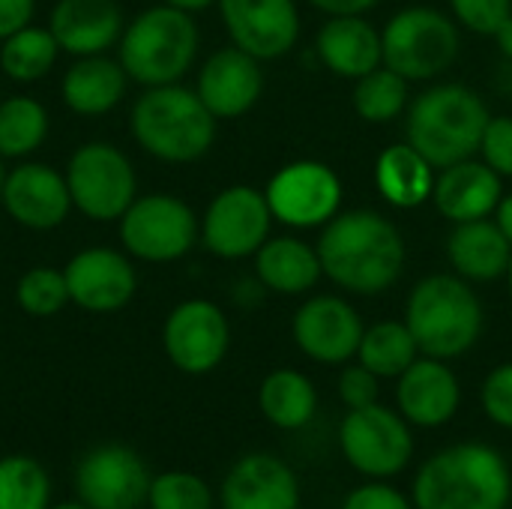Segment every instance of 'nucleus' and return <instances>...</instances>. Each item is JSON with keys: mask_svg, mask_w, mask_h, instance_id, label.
I'll return each instance as SVG.
<instances>
[{"mask_svg": "<svg viewBox=\"0 0 512 509\" xmlns=\"http://www.w3.org/2000/svg\"><path fill=\"white\" fill-rule=\"evenodd\" d=\"M318 258L324 276L357 297L390 291L405 270L402 231L378 210H339L324 228Z\"/></svg>", "mask_w": 512, "mask_h": 509, "instance_id": "1", "label": "nucleus"}, {"mask_svg": "<svg viewBox=\"0 0 512 509\" xmlns=\"http://www.w3.org/2000/svg\"><path fill=\"white\" fill-rule=\"evenodd\" d=\"M411 501L417 509H510V462L486 441L450 444L417 468Z\"/></svg>", "mask_w": 512, "mask_h": 509, "instance_id": "2", "label": "nucleus"}, {"mask_svg": "<svg viewBox=\"0 0 512 509\" xmlns=\"http://www.w3.org/2000/svg\"><path fill=\"white\" fill-rule=\"evenodd\" d=\"M216 123L195 87L183 81L144 87L129 111L132 141L168 165H189L207 156L216 141Z\"/></svg>", "mask_w": 512, "mask_h": 509, "instance_id": "3", "label": "nucleus"}, {"mask_svg": "<svg viewBox=\"0 0 512 509\" xmlns=\"http://www.w3.org/2000/svg\"><path fill=\"white\" fill-rule=\"evenodd\" d=\"M402 321L417 339L423 357L450 363L480 342L486 309L468 279L456 273H432L411 288Z\"/></svg>", "mask_w": 512, "mask_h": 509, "instance_id": "4", "label": "nucleus"}, {"mask_svg": "<svg viewBox=\"0 0 512 509\" xmlns=\"http://www.w3.org/2000/svg\"><path fill=\"white\" fill-rule=\"evenodd\" d=\"M489 120V105L477 90L447 81L423 90L411 102L405 138L441 171L480 153Z\"/></svg>", "mask_w": 512, "mask_h": 509, "instance_id": "5", "label": "nucleus"}, {"mask_svg": "<svg viewBox=\"0 0 512 509\" xmlns=\"http://www.w3.org/2000/svg\"><path fill=\"white\" fill-rule=\"evenodd\" d=\"M201 33L192 12L168 3L147 6L126 21L117 42V60L129 81L141 87L177 84L195 66Z\"/></svg>", "mask_w": 512, "mask_h": 509, "instance_id": "6", "label": "nucleus"}, {"mask_svg": "<svg viewBox=\"0 0 512 509\" xmlns=\"http://www.w3.org/2000/svg\"><path fill=\"white\" fill-rule=\"evenodd\" d=\"M459 24L435 6L399 9L381 30L384 66L408 81H432L459 57Z\"/></svg>", "mask_w": 512, "mask_h": 509, "instance_id": "7", "label": "nucleus"}, {"mask_svg": "<svg viewBox=\"0 0 512 509\" xmlns=\"http://www.w3.org/2000/svg\"><path fill=\"white\" fill-rule=\"evenodd\" d=\"M123 252L144 264H171L201 243L198 213L171 192L138 195L117 219Z\"/></svg>", "mask_w": 512, "mask_h": 509, "instance_id": "8", "label": "nucleus"}, {"mask_svg": "<svg viewBox=\"0 0 512 509\" xmlns=\"http://www.w3.org/2000/svg\"><path fill=\"white\" fill-rule=\"evenodd\" d=\"M66 183L75 213L90 222H117L138 198V174L132 159L111 141H84L72 150Z\"/></svg>", "mask_w": 512, "mask_h": 509, "instance_id": "9", "label": "nucleus"}, {"mask_svg": "<svg viewBox=\"0 0 512 509\" xmlns=\"http://www.w3.org/2000/svg\"><path fill=\"white\" fill-rule=\"evenodd\" d=\"M339 450L363 480H396L414 462V426L399 411L375 402L345 414L339 426Z\"/></svg>", "mask_w": 512, "mask_h": 509, "instance_id": "10", "label": "nucleus"}, {"mask_svg": "<svg viewBox=\"0 0 512 509\" xmlns=\"http://www.w3.org/2000/svg\"><path fill=\"white\" fill-rule=\"evenodd\" d=\"M273 210L264 189L237 183L222 189L201 216V243L222 261H240L255 255L273 228Z\"/></svg>", "mask_w": 512, "mask_h": 509, "instance_id": "11", "label": "nucleus"}, {"mask_svg": "<svg viewBox=\"0 0 512 509\" xmlns=\"http://www.w3.org/2000/svg\"><path fill=\"white\" fill-rule=\"evenodd\" d=\"M273 219L288 228H324L342 210V180L318 159H297L282 165L267 189Z\"/></svg>", "mask_w": 512, "mask_h": 509, "instance_id": "12", "label": "nucleus"}, {"mask_svg": "<svg viewBox=\"0 0 512 509\" xmlns=\"http://www.w3.org/2000/svg\"><path fill=\"white\" fill-rule=\"evenodd\" d=\"M162 348L183 375H207L222 366L231 348L228 315L213 300L177 303L162 327Z\"/></svg>", "mask_w": 512, "mask_h": 509, "instance_id": "13", "label": "nucleus"}, {"mask_svg": "<svg viewBox=\"0 0 512 509\" xmlns=\"http://www.w3.org/2000/svg\"><path fill=\"white\" fill-rule=\"evenodd\" d=\"M360 312L339 294H315L294 312L291 336L303 357L321 366H345L357 357L363 339Z\"/></svg>", "mask_w": 512, "mask_h": 509, "instance_id": "14", "label": "nucleus"}, {"mask_svg": "<svg viewBox=\"0 0 512 509\" xmlns=\"http://www.w3.org/2000/svg\"><path fill=\"white\" fill-rule=\"evenodd\" d=\"M150 483L144 459L123 444L90 450L75 471V492L90 509H138L150 495Z\"/></svg>", "mask_w": 512, "mask_h": 509, "instance_id": "15", "label": "nucleus"}, {"mask_svg": "<svg viewBox=\"0 0 512 509\" xmlns=\"http://www.w3.org/2000/svg\"><path fill=\"white\" fill-rule=\"evenodd\" d=\"M0 207L27 231H54L75 210L66 174L33 159H21L15 168H6Z\"/></svg>", "mask_w": 512, "mask_h": 509, "instance_id": "16", "label": "nucleus"}, {"mask_svg": "<svg viewBox=\"0 0 512 509\" xmlns=\"http://www.w3.org/2000/svg\"><path fill=\"white\" fill-rule=\"evenodd\" d=\"M69 303L93 315H111L129 306L138 291V270L132 258L111 246H90L75 252L63 267Z\"/></svg>", "mask_w": 512, "mask_h": 509, "instance_id": "17", "label": "nucleus"}, {"mask_svg": "<svg viewBox=\"0 0 512 509\" xmlns=\"http://www.w3.org/2000/svg\"><path fill=\"white\" fill-rule=\"evenodd\" d=\"M231 45L264 60H279L300 39L297 0H216Z\"/></svg>", "mask_w": 512, "mask_h": 509, "instance_id": "18", "label": "nucleus"}, {"mask_svg": "<svg viewBox=\"0 0 512 509\" xmlns=\"http://www.w3.org/2000/svg\"><path fill=\"white\" fill-rule=\"evenodd\" d=\"M195 93L216 120H237L249 114L264 93L261 60L237 45H225L201 63Z\"/></svg>", "mask_w": 512, "mask_h": 509, "instance_id": "19", "label": "nucleus"}, {"mask_svg": "<svg viewBox=\"0 0 512 509\" xmlns=\"http://www.w3.org/2000/svg\"><path fill=\"white\" fill-rule=\"evenodd\" d=\"M462 408V384L447 360L417 357L396 378V411L414 429H441Z\"/></svg>", "mask_w": 512, "mask_h": 509, "instance_id": "20", "label": "nucleus"}, {"mask_svg": "<svg viewBox=\"0 0 512 509\" xmlns=\"http://www.w3.org/2000/svg\"><path fill=\"white\" fill-rule=\"evenodd\" d=\"M219 504L222 509H300V480L279 456L249 453L225 474Z\"/></svg>", "mask_w": 512, "mask_h": 509, "instance_id": "21", "label": "nucleus"}, {"mask_svg": "<svg viewBox=\"0 0 512 509\" xmlns=\"http://www.w3.org/2000/svg\"><path fill=\"white\" fill-rule=\"evenodd\" d=\"M123 27L117 0H57L48 15V30L69 57L108 54L117 48Z\"/></svg>", "mask_w": 512, "mask_h": 509, "instance_id": "22", "label": "nucleus"}, {"mask_svg": "<svg viewBox=\"0 0 512 509\" xmlns=\"http://www.w3.org/2000/svg\"><path fill=\"white\" fill-rule=\"evenodd\" d=\"M501 198H504V177L477 159H462L456 165L441 168L432 192L438 213L453 225L489 219Z\"/></svg>", "mask_w": 512, "mask_h": 509, "instance_id": "23", "label": "nucleus"}, {"mask_svg": "<svg viewBox=\"0 0 512 509\" xmlns=\"http://www.w3.org/2000/svg\"><path fill=\"white\" fill-rule=\"evenodd\" d=\"M318 60L339 78L357 81L384 66L381 30L363 15H330L315 39Z\"/></svg>", "mask_w": 512, "mask_h": 509, "instance_id": "24", "label": "nucleus"}, {"mask_svg": "<svg viewBox=\"0 0 512 509\" xmlns=\"http://www.w3.org/2000/svg\"><path fill=\"white\" fill-rule=\"evenodd\" d=\"M129 75L120 60L108 54L72 57L69 69L60 78V99L78 117H105L126 96Z\"/></svg>", "mask_w": 512, "mask_h": 509, "instance_id": "25", "label": "nucleus"}, {"mask_svg": "<svg viewBox=\"0 0 512 509\" xmlns=\"http://www.w3.org/2000/svg\"><path fill=\"white\" fill-rule=\"evenodd\" d=\"M252 258H255V279L264 285V291H273L282 297L309 294L324 276L318 246L291 234L270 237Z\"/></svg>", "mask_w": 512, "mask_h": 509, "instance_id": "26", "label": "nucleus"}, {"mask_svg": "<svg viewBox=\"0 0 512 509\" xmlns=\"http://www.w3.org/2000/svg\"><path fill=\"white\" fill-rule=\"evenodd\" d=\"M447 258L456 276L468 282H495L507 276L512 243L495 219H474L453 225L447 237Z\"/></svg>", "mask_w": 512, "mask_h": 509, "instance_id": "27", "label": "nucleus"}, {"mask_svg": "<svg viewBox=\"0 0 512 509\" xmlns=\"http://www.w3.org/2000/svg\"><path fill=\"white\" fill-rule=\"evenodd\" d=\"M438 168L408 141L387 147L375 162V186L381 198L399 210H414L432 201Z\"/></svg>", "mask_w": 512, "mask_h": 509, "instance_id": "28", "label": "nucleus"}, {"mask_svg": "<svg viewBox=\"0 0 512 509\" xmlns=\"http://www.w3.org/2000/svg\"><path fill=\"white\" fill-rule=\"evenodd\" d=\"M258 408L270 426L300 432L318 414V390L300 369H273L258 387Z\"/></svg>", "mask_w": 512, "mask_h": 509, "instance_id": "29", "label": "nucleus"}, {"mask_svg": "<svg viewBox=\"0 0 512 509\" xmlns=\"http://www.w3.org/2000/svg\"><path fill=\"white\" fill-rule=\"evenodd\" d=\"M60 54L63 51L48 27L27 24L0 42V69L15 84H36L54 69Z\"/></svg>", "mask_w": 512, "mask_h": 509, "instance_id": "30", "label": "nucleus"}, {"mask_svg": "<svg viewBox=\"0 0 512 509\" xmlns=\"http://www.w3.org/2000/svg\"><path fill=\"white\" fill-rule=\"evenodd\" d=\"M51 117L48 108L24 93L6 96L0 102V156L3 159H30L48 138Z\"/></svg>", "mask_w": 512, "mask_h": 509, "instance_id": "31", "label": "nucleus"}, {"mask_svg": "<svg viewBox=\"0 0 512 509\" xmlns=\"http://www.w3.org/2000/svg\"><path fill=\"white\" fill-rule=\"evenodd\" d=\"M417 357H420V348L405 321H378L363 330L354 360L363 363L369 372H375L381 381L384 378L396 381Z\"/></svg>", "mask_w": 512, "mask_h": 509, "instance_id": "32", "label": "nucleus"}, {"mask_svg": "<svg viewBox=\"0 0 512 509\" xmlns=\"http://www.w3.org/2000/svg\"><path fill=\"white\" fill-rule=\"evenodd\" d=\"M408 78L378 66L354 81V111L366 123H390L408 108Z\"/></svg>", "mask_w": 512, "mask_h": 509, "instance_id": "33", "label": "nucleus"}, {"mask_svg": "<svg viewBox=\"0 0 512 509\" xmlns=\"http://www.w3.org/2000/svg\"><path fill=\"white\" fill-rule=\"evenodd\" d=\"M48 501L51 483L36 459H0V509H48Z\"/></svg>", "mask_w": 512, "mask_h": 509, "instance_id": "34", "label": "nucleus"}, {"mask_svg": "<svg viewBox=\"0 0 512 509\" xmlns=\"http://www.w3.org/2000/svg\"><path fill=\"white\" fill-rule=\"evenodd\" d=\"M15 303L30 318H54L69 306V285L63 270L36 264L15 282Z\"/></svg>", "mask_w": 512, "mask_h": 509, "instance_id": "35", "label": "nucleus"}, {"mask_svg": "<svg viewBox=\"0 0 512 509\" xmlns=\"http://www.w3.org/2000/svg\"><path fill=\"white\" fill-rule=\"evenodd\" d=\"M147 504L150 509H216L210 486L189 471H165L153 477Z\"/></svg>", "mask_w": 512, "mask_h": 509, "instance_id": "36", "label": "nucleus"}, {"mask_svg": "<svg viewBox=\"0 0 512 509\" xmlns=\"http://www.w3.org/2000/svg\"><path fill=\"white\" fill-rule=\"evenodd\" d=\"M450 9L459 27L477 36H495L512 15V0H450Z\"/></svg>", "mask_w": 512, "mask_h": 509, "instance_id": "37", "label": "nucleus"}, {"mask_svg": "<svg viewBox=\"0 0 512 509\" xmlns=\"http://www.w3.org/2000/svg\"><path fill=\"white\" fill-rule=\"evenodd\" d=\"M480 405L498 429L512 432V363H501L486 375L480 387Z\"/></svg>", "mask_w": 512, "mask_h": 509, "instance_id": "38", "label": "nucleus"}, {"mask_svg": "<svg viewBox=\"0 0 512 509\" xmlns=\"http://www.w3.org/2000/svg\"><path fill=\"white\" fill-rule=\"evenodd\" d=\"M336 393H339V402L348 408V411H357V408H369L381 399V378L375 372H369L363 363H345L342 372H339V381H336Z\"/></svg>", "mask_w": 512, "mask_h": 509, "instance_id": "39", "label": "nucleus"}, {"mask_svg": "<svg viewBox=\"0 0 512 509\" xmlns=\"http://www.w3.org/2000/svg\"><path fill=\"white\" fill-rule=\"evenodd\" d=\"M342 509H417L411 495H405L402 489H396L390 480H363L360 486H354Z\"/></svg>", "mask_w": 512, "mask_h": 509, "instance_id": "40", "label": "nucleus"}, {"mask_svg": "<svg viewBox=\"0 0 512 509\" xmlns=\"http://www.w3.org/2000/svg\"><path fill=\"white\" fill-rule=\"evenodd\" d=\"M480 156L483 162L498 171L501 177H512V117L510 114H501V117H492L486 132H483V141H480Z\"/></svg>", "mask_w": 512, "mask_h": 509, "instance_id": "41", "label": "nucleus"}, {"mask_svg": "<svg viewBox=\"0 0 512 509\" xmlns=\"http://www.w3.org/2000/svg\"><path fill=\"white\" fill-rule=\"evenodd\" d=\"M36 0H0V42L15 30L33 24Z\"/></svg>", "mask_w": 512, "mask_h": 509, "instance_id": "42", "label": "nucleus"}, {"mask_svg": "<svg viewBox=\"0 0 512 509\" xmlns=\"http://www.w3.org/2000/svg\"><path fill=\"white\" fill-rule=\"evenodd\" d=\"M309 3L327 15H366L381 0H309Z\"/></svg>", "mask_w": 512, "mask_h": 509, "instance_id": "43", "label": "nucleus"}, {"mask_svg": "<svg viewBox=\"0 0 512 509\" xmlns=\"http://www.w3.org/2000/svg\"><path fill=\"white\" fill-rule=\"evenodd\" d=\"M495 222H498V228L504 231V237L512 243V192L498 201V207H495Z\"/></svg>", "mask_w": 512, "mask_h": 509, "instance_id": "44", "label": "nucleus"}, {"mask_svg": "<svg viewBox=\"0 0 512 509\" xmlns=\"http://www.w3.org/2000/svg\"><path fill=\"white\" fill-rule=\"evenodd\" d=\"M495 42H498V48H501V54L512 60V15L498 27V33H495Z\"/></svg>", "mask_w": 512, "mask_h": 509, "instance_id": "45", "label": "nucleus"}, {"mask_svg": "<svg viewBox=\"0 0 512 509\" xmlns=\"http://www.w3.org/2000/svg\"><path fill=\"white\" fill-rule=\"evenodd\" d=\"M162 3H168V6H177V9H183V12H204V9H210L216 0H162Z\"/></svg>", "mask_w": 512, "mask_h": 509, "instance_id": "46", "label": "nucleus"}, {"mask_svg": "<svg viewBox=\"0 0 512 509\" xmlns=\"http://www.w3.org/2000/svg\"><path fill=\"white\" fill-rule=\"evenodd\" d=\"M6 159L0 156V192H3V180H6V165H3Z\"/></svg>", "mask_w": 512, "mask_h": 509, "instance_id": "47", "label": "nucleus"}, {"mask_svg": "<svg viewBox=\"0 0 512 509\" xmlns=\"http://www.w3.org/2000/svg\"><path fill=\"white\" fill-rule=\"evenodd\" d=\"M54 509H90V507H84V504H60V507H54Z\"/></svg>", "mask_w": 512, "mask_h": 509, "instance_id": "48", "label": "nucleus"}, {"mask_svg": "<svg viewBox=\"0 0 512 509\" xmlns=\"http://www.w3.org/2000/svg\"><path fill=\"white\" fill-rule=\"evenodd\" d=\"M507 285H510V294H512V258H510V267H507Z\"/></svg>", "mask_w": 512, "mask_h": 509, "instance_id": "49", "label": "nucleus"}]
</instances>
